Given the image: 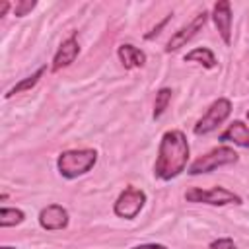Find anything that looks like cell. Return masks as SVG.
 <instances>
[{
  "label": "cell",
  "instance_id": "obj_21",
  "mask_svg": "<svg viewBox=\"0 0 249 249\" xmlns=\"http://www.w3.org/2000/svg\"><path fill=\"white\" fill-rule=\"evenodd\" d=\"M10 6H12L10 2H2V6H0V16H6V12L10 10Z\"/></svg>",
  "mask_w": 249,
  "mask_h": 249
},
{
  "label": "cell",
  "instance_id": "obj_11",
  "mask_svg": "<svg viewBox=\"0 0 249 249\" xmlns=\"http://www.w3.org/2000/svg\"><path fill=\"white\" fill-rule=\"evenodd\" d=\"M117 56L121 60V64L126 68V70H132V68H142L146 64V53L130 43H124L117 49Z\"/></svg>",
  "mask_w": 249,
  "mask_h": 249
},
{
  "label": "cell",
  "instance_id": "obj_12",
  "mask_svg": "<svg viewBox=\"0 0 249 249\" xmlns=\"http://www.w3.org/2000/svg\"><path fill=\"white\" fill-rule=\"evenodd\" d=\"M218 140L220 142H231V144L241 146V148H249V126L243 121H233L218 136Z\"/></svg>",
  "mask_w": 249,
  "mask_h": 249
},
{
  "label": "cell",
  "instance_id": "obj_9",
  "mask_svg": "<svg viewBox=\"0 0 249 249\" xmlns=\"http://www.w3.org/2000/svg\"><path fill=\"white\" fill-rule=\"evenodd\" d=\"M212 21L226 45H231V4L228 0H218L212 8Z\"/></svg>",
  "mask_w": 249,
  "mask_h": 249
},
{
  "label": "cell",
  "instance_id": "obj_17",
  "mask_svg": "<svg viewBox=\"0 0 249 249\" xmlns=\"http://www.w3.org/2000/svg\"><path fill=\"white\" fill-rule=\"evenodd\" d=\"M35 6H37L35 0H19V2L14 4V14H16L18 18H23V16H27Z\"/></svg>",
  "mask_w": 249,
  "mask_h": 249
},
{
  "label": "cell",
  "instance_id": "obj_16",
  "mask_svg": "<svg viewBox=\"0 0 249 249\" xmlns=\"http://www.w3.org/2000/svg\"><path fill=\"white\" fill-rule=\"evenodd\" d=\"M171 89L169 88H161V89H158V93H156V99H154V119H160L163 113H165V109H167V105H169V101H171Z\"/></svg>",
  "mask_w": 249,
  "mask_h": 249
},
{
  "label": "cell",
  "instance_id": "obj_15",
  "mask_svg": "<svg viewBox=\"0 0 249 249\" xmlns=\"http://www.w3.org/2000/svg\"><path fill=\"white\" fill-rule=\"evenodd\" d=\"M25 220V212L19 208H8L2 206L0 208V228H12V226H19Z\"/></svg>",
  "mask_w": 249,
  "mask_h": 249
},
{
  "label": "cell",
  "instance_id": "obj_13",
  "mask_svg": "<svg viewBox=\"0 0 249 249\" xmlns=\"http://www.w3.org/2000/svg\"><path fill=\"white\" fill-rule=\"evenodd\" d=\"M45 72H47V66H45V64H43V66H39L33 74H29V76H25L23 80H19L18 84H14V86L6 91V95H4V97H6V99H10V97H14L16 93H21V91H27V89L35 88V86H37V82L43 78V74H45Z\"/></svg>",
  "mask_w": 249,
  "mask_h": 249
},
{
  "label": "cell",
  "instance_id": "obj_19",
  "mask_svg": "<svg viewBox=\"0 0 249 249\" xmlns=\"http://www.w3.org/2000/svg\"><path fill=\"white\" fill-rule=\"evenodd\" d=\"M169 19H171V14H167V16H165V18H163V19H161V21H160V23H158V25H156V27H154L150 33H146V35H144V39H148V41H150V39H154V37L160 33V29H161V27H163V25H165Z\"/></svg>",
  "mask_w": 249,
  "mask_h": 249
},
{
  "label": "cell",
  "instance_id": "obj_20",
  "mask_svg": "<svg viewBox=\"0 0 249 249\" xmlns=\"http://www.w3.org/2000/svg\"><path fill=\"white\" fill-rule=\"evenodd\" d=\"M130 249H167V247L161 243H140V245H134Z\"/></svg>",
  "mask_w": 249,
  "mask_h": 249
},
{
  "label": "cell",
  "instance_id": "obj_10",
  "mask_svg": "<svg viewBox=\"0 0 249 249\" xmlns=\"http://www.w3.org/2000/svg\"><path fill=\"white\" fill-rule=\"evenodd\" d=\"M78 54H80L78 39H76V35H70V37H68L66 41H62V45L58 47V51H56V54H54V58H53L51 70H53V72H58V70L70 66V64L76 60Z\"/></svg>",
  "mask_w": 249,
  "mask_h": 249
},
{
  "label": "cell",
  "instance_id": "obj_4",
  "mask_svg": "<svg viewBox=\"0 0 249 249\" xmlns=\"http://www.w3.org/2000/svg\"><path fill=\"white\" fill-rule=\"evenodd\" d=\"M185 200H189V202H200V204H210V206L241 204V196L235 195L233 191L226 189V187H210V189L191 187L185 193Z\"/></svg>",
  "mask_w": 249,
  "mask_h": 249
},
{
  "label": "cell",
  "instance_id": "obj_7",
  "mask_svg": "<svg viewBox=\"0 0 249 249\" xmlns=\"http://www.w3.org/2000/svg\"><path fill=\"white\" fill-rule=\"evenodd\" d=\"M208 12L206 10H202V12H198L187 25H183L181 29H177L171 37H169V41H167V45H165V53H175V51H179L183 45H187L204 25H206V21H208Z\"/></svg>",
  "mask_w": 249,
  "mask_h": 249
},
{
  "label": "cell",
  "instance_id": "obj_23",
  "mask_svg": "<svg viewBox=\"0 0 249 249\" xmlns=\"http://www.w3.org/2000/svg\"><path fill=\"white\" fill-rule=\"evenodd\" d=\"M247 121H249V111H247Z\"/></svg>",
  "mask_w": 249,
  "mask_h": 249
},
{
  "label": "cell",
  "instance_id": "obj_22",
  "mask_svg": "<svg viewBox=\"0 0 249 249\" xmlns=\"http://www.w3.org/2000/svg\"><path fill=\"white\" fill-rule=\"evenodd\" d=\"M0 249H16V247H10V245H4V247H0Z\"/></svg>",
  "mask_w": 249,
  "mask_h": 249
},
{
  "label": "cell",
  "instance_id": "obj_2",
  "mask_svg": "<svg viewBox=\"0 0 249 249\" xmlns=\"http://www.w3.org/2000/svg\"><path fill=\"white\" fill-rule=\"evenodd\" d=\"M97 163V152L93 148H78V150H64L58 154L56 167L64 179H76L86 175Z\"/></svg>",
  "mask_w": 249,
  "mask_h": 249
},
{
  "label": "cell",
  "instance_id": "obj_18",
  "mask_svg": "<svg viewBox=\"0 0 249 249\" xmlns=\"http://www.w3.org/2000/svg\"><path fill=\"white\" fill-rule=\"evenodd\" d=\"M208 249H235V243L231 237H218L208 245Z\"/></svg>",
  "mask_w": 249,
  "mask_h": 249
},
{
  "label": "cell",
  "instance_id": "obj_8",
  "mask_svg": "<svg viewBox=\"0 0 249 249\" xmlns=\"http://www.w3.org/2000/svg\"><path fill=\"white\" fill-rule=\"evenodd\" d=\"M70 222L68 210L60 204H49L45 208H41L39 212V226L47 231H58L64 230Z\"/></svg>",
  "mask_w": 249,
  "mask_h": 249
},
{
  "label": "cell",
  "instance_id": "obj_6",
  "mask_svg": "<svg viewBox=\"0 0 249 249\" xmlns=\"http://www.w3.org/2000/svg\"><path fill=\"white\" fill-rule=\"evenodd\" d=\"M144 204H146V193L142 189H136V187L128 185L117 196V200L113 204V212L119 218L132 220V218H136L140 214V210L144 208Z\"/></svg>",
  "mask_w": 249,
  "mask_h": 249
},
{
  "label": "cell",
  "instance_id": "obj_5",
  "mask_svg": "<svg viewBox=\"0 0 249 249\" xmlns=\"http://www.w3.org/2000/svg\"><path fill=\"white\" fill-rule=\"evenodd\" d=\"M231 113V101L228 97H218L208 109L206 113L195 123L193 126V132L196 136H204V134H210L212 130H216Z\"/></svg>",
  "mask_w": 249,
  "mask_h": 249
},
{
  "label": "cell",
  "instance_id": "obj_14",
  "mask_svg": "<svg viewBox=\"0 0 249 249\" xmlns=\"http://www.w3.org/2000/svg\"><path fill=\"white\" fill-rule=\"evenodd\" d=\"M185 62H198L200 66H204V68H208V70L218 64L214 53H212L208 47H196V49H193L191 53L185 54Z\"/></svg>",
  "mask_w": 249,
  "mask_h": 249
},
{
  "label": "cell",
  "instance_id": "obj_3",
  "mask_svg": "<svg viewBox=\"0 0 249 249\" xmlns=\"http://www.w3.org/2000/svg\"><path fill=\"white\" fill-rule=\"evenodd\" d=\"M237 160H239V154H237L233 148H230V146H218V148L206 152L204 156L196 158V160L189 165L187 173H189V175L210 173V171H214V169H218V167L231 165V163H235Z\"/></svg>",
  "mask_w": 249,
  "mask_h": 249
},
{
  "label": "cell",
  "instance_id": "obj_1",
  "mask_svg": "<svg viewBox=\"0 0 249 249\" xmlns=\"http://www.w3.org/2000/svg\"><path fill=\"white\" fill-rule=\"evenodd\" d=\"M189 140L183 130H165L160 146H158V158L154 163V177L160 181H171L177 175H181L189 161Z\"/></svg>",
  "mask_w": 249,
  "mask_h": 249
}]
</instances>
